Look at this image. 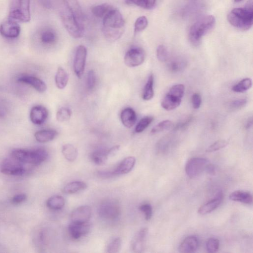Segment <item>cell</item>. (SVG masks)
<instances>
[{"label":"cell","instance_id":"obj_3","mask_svg":"<svg viewBox=\"0 0 253 253\" xmlns=\"http://www.w3.org/2000/svg\"><path fill=\"white\" fill-rule=\"evenodd\" d=\"M228 22L234 28L246 31L250 29L253 23L252 7L236 8L232 10L227 16Z\"/></svg>","mask_w":253,"mask_h":253},{"label":"cell","instance_id":"obj_20","mask_svg":"<svg viewBox=\"0 0 253 253\" xmlns=\"http://www.w3.org/2000/svg\"><path fill=\"white\" fill-rule=\"evenodd\" d=\"M199 245V241L196 236H190L186 238L179 247V251L183 253H190L196 252Z\"/></svg>","mask_w":253,"mask_h":253},{"label":"cell","instance_id":"obj_52","mask_svg":"<svg viewBox=\"0 0 253 253\" xmlns=\"http://www.w3.org/2000/svg\"><path fill=\"white\" fill-rule=\"evenodd\" d=\"M40 2L45 8L50 9L52 8V0H40Z\"/></svg>","mask_w":253,"mask_h":253},{"label":"cell","instance_id":"obj_22","mask_svg":"<svg viewBox=\"0 0 253 253\" xmlns=\"http://www.w3.org/2000/svg\"><path fill=\"white\" fill-rule=\"evenodd\" d=\"M120 119L125 127L131 128L135 124L137 118L135 111L132 108H127L122 111Z\"/></svg>","mask_w":253,"mask_h":253},{"label":"cell","instance_id":"obj_4","mask_svg":"<svg viewBox=\"0 0 253 253\" xmlns=\"http://www.w3.org/2000/svg\"><path fill=\"white\" fill-rule=\"evenodd\" d=\"M216 19L213 16H206L198 20L191 28L189 37L191 43L198 45L202 38L214 27Z\"/></svg>","mask_w":253,"mask_h":253},{"label":"cell","instance_id":"obj_14","mask_svg":"<svg viewBox=\"0 0 253 253\" xmlns=\"http://www.w3.org/2000/svg\"><path fill=\"white\" fill-rule=\"evenodd\" d=\"M92 210L89 206H82L78 207L72 212V222L83 223L88 222L92 216Z\"/></svg>","mask_w":253,"mask_h":253},{"label":"cell","instance_id":"obj_37","mask_svg":"<svg viewBox=\"0 0 253 253\" xmlns=\"http://www.w3.org/2000/svg\"><path fill=\"white\" fill-rule=\"evenodd\" d=\"M72 115L71 110L68 108L63 107L60 108L57 112L56 118L60 122H64L68 121Z\"/></svg>","mask_w":253,"mask_h":253},{"label":"cell","instance_id":"obj_8","mask_svg":"<svg viewBox=\"0 0 253 253\" xmlns=\"http://www.w3.org/2000/svg\"><path fill=\"white\" fill-rule=\"evenodd\" d=\"M209 164V160L206 158H193L190 159L186 165V173L189 178H195L206 170Z\"/></svg>","mask_w":253,"mask_h":253},{"label":"cell","instance_id":"obj_43","mask_svg":"<svg viewBox=\"0 0 253 253\" xmlns=\"http://www.w3.org/2000/svg\"><path fill=\"white\" fill-rule=\"evenodd\" d=\"M220 241L217 238H211L206 243V249L209 253H215L219 249Z\"/></svg>","mask_w":253,"mask_h":253},{"label":"cell","instance_id":"obj_50","mask_svg":"<svg viewBox=\"0 0 253 253\" xmlns=\"http://www.w3.org/2000/svg\"><path fill=\"white\" fill-rule=\"evenodd\" d=\"M192 102L193 108L196 110L199 109L202 104L201 96L198 93L194 94L192 96Z\"/></svg>","mask_w":253,"mask_h":253},{"label":"cell","instance_id":"obj_30","mask_svg":"<svg viewBox=\"0 0 253 253\" xmlns=\"http://www.w3.org/2000/svg\"><path fill=\"white\" fill-rule=\"evenodd\" d=\"M62 153L64 158L70 162L74 161L78 156L77 148L71 144H66L63 146Z\"/></svg>","mask_w":253,"mask_h":253},{"label":"cell","instance_id":"obj_24","mask_svg":"<svg viewBox=\"0 0 253 253\" xmlns=\"http://www.w3.org/2000/svg\"><path fill=\"white\" fill-rule=\"evenodd\" d=\"M229 199L233 201L239 202L246 204H251L253 197L250 193L242 191L234 192L229 197Z\"/></svg>","mask_w":253,"mask_h":253},{"label":"cell","instance_id":"obj_21","mask_svg":"<svg viewBox=\"0 0 253 253\" xmlns=\"http://www.w3.org/2000/svg\"><path fill=\"white\" fill-rule=\"evenodd\" d=\"M223 194L218 193L216 197L202 205L198 209V213L204 215L211 213L216 209L221 204L223 200Z\"/></svg>","mask_w":253,"mask_h":253},{"label":"cell","instance_id":"obj_42","mask_svg":"<svg viewBox=\"0 0 253 253\" xmlns=\"http://www.w3.org/2000/svg\"><path fill=\"white\" fill-rule=\"evenodd\" d=\"M148 21L144 16H141L138 18L135 23V33L141 32L144 30L148 26Z\"/></svg>","mask_w":253,"mask_h":253},{"label":"cell","instance_id":"obj_38","mask_svg":"<svg viewBox=\"0 0 253 253\" xmlns=\"http://www.w3.org/2000/svg\"><path fill=\"white\" fill-rule=\"evenodd\" d=\"M154 118L152 116H146L142 118L138 123L135 129L137 133L143 132L153 122Z\"/></svg>","mask_w":253,"mask_h":253},{"label":"cell","instance_id":"obj_48","mask_svg":"<svg viewBox=\"0 0 253 253\" xmlns=\"http://www.w3.org/2000/svg\"><path fill=\"white\" fill-rule=\"evenodd\" d=\"M246 99H239L230 102L229 104V108L232 111H237L244 108L247 104Z\"/></svg>","mask_w":253,"mask_h":253},{"label":"cell","instance_id":"obj_27","mask_svg":"<svg viewBox=\"0 0 253 253\" xmlns=\"http://www.w3.org/2000/svg\"><path fill=\"white\" fill-rule=\"evenodd\" d=\"M87 185L82 181H74L68 183L63 189V192L67 194H74L86 190Z\"/></svg>","mask_w":253,"mask_h":253},{"label":"cell","instance_id":"obj_15","mask_svg":"<svg viewBox=\"0 0 253 253\" xmlns=\"http://www.w3.org/2000/svg\"><path fill=\"white\" fill-rule=\"evenodd\" d=\"M148 229L146 227L141 228L134 237L131 244L132 249L135 253H142L145 248V245Z\"/></svg>","mask_w":253,"mask_h":253},{"label":"cell","instance_id":"obj_26","mask_svg":"<svg viewBox=\"0 0 253 253\" xmlns=\"http://www.w3.org/2000/svg\"><path fill=\"white\" fill-rule=\"evenodd\" d=\"M69 76L67 72L62 67L57 69L55 77L57 88L60 90L64 89L68 84Z\"/></svg>","mask_w":253,"mask_h":253},{"label":"cell","instance_id":"obj_17","mask_svg":"<svg viewBox=\"0 0 253 253\" xmlns=\"http://www.w3.org/2000/svg\"><path fill=\"white\" fill-rule=\"evenodd\" d=\"M18 81L20 82L28 84L40 93L45 92L47 89L46 84L43 81L34 76H23L20 77Z\"/></svg>","mask_w":253,"mask_h":253},{"label":"cell","instance_id":"obj_36","mask_svg":"<svg viewBox=\"0 0 253 253\" xmlns=\"http://www.w3.org/2000/svg\"><path fill=\"white\" fill-rule=\"evenodd\" d=\"M187 65V62L185 60L181 58H176L169 63L168 67L172 72H179L184 69Z\"/></svg>","mask_w":253,"mask_h":253},{"label":"cell","instance_id":"obj_2","mask_svg":"<svg viewBox=\"0 0 253 253\" xmlns=\"http://www.w3.org/2000/svg\"><path fill=\"white\" fill-rule=\"evenodd\" d=\"M125 31V21L120 12L113 9L103 18V32L110 42L120 39Z\"/></svg>","mask_w":253,"mask_h":253},{"label":"cell","instance_id":"obj_53","mask_svg":"<svg viewBox=\"0 0 253 253\" xmlns=\"http://www.w3.org/2000/svg\"><path fill=\"white\" fill-rule=\"evenodd\" d=\"M209 174L214 175L216 173V168L215 167L212 165L209 164L205 170Z\"/></svg>","mask_w":253,"mask_h":253},{"label":"cell","instance_id":"obj_7","mask_svg":"<svg viewBox=\"0 0 253 253\" xmlns=\"http://www.w3.org/2000/svg\"><path fill=\"white\" fill-rule=\"evenodd\" d=\"M100 217L106 220L114 221L119 218L121 208L119 202L115 199H107L100 204L99 209Z\"/></svg>","mask_w":253,"mask_h":253},{"label":"cell","instance_id":"obj_16","mask_svg":"<svg viewBox=\"0 0 253 253\" xmlns=\"http://www.w3.org/2000/svg\"><path fill=\"white\" fill-rule=\"evenodd\" d=\"M48 116V110L45 107L41 106L33 107L30 114L31 122L37 125H41L44 123Z\"/></svg>","mask_w":253,"mask_h":253},{"label":"cell","instance_id":"obj_19","mask_svg":"<svg viewBox=\"0 0 253 253\" xmlns=\"http://www.w3.org/2000/svg\"><path fill=\"white\" fill-rule=\"evenodd\" d=\"M37 34L40 42L45 45H53L57 39L56 31L50 28H43Z\"/></svg>","mask_w":253,"mask_h":253},{"label":"cell","instance_id":"obj_5","mask_svg":"<svg viewBox=\"0 0 253 253\" xmlns=\"http://www.w3.org/2000/svg\"><path fill=\"white\" fill-rule=\"evenodd\" d=\"M30 0H12L8 19L19 23H28L31 19Z\"/></svg>","mask_w":253,"mask_h":253},{"label":"cell","instance_id":"obj_25","mask_svg":"<svg viewBox=\"0 0 253 253\" xmlns=\"http://www.w3.org/2000/svg\"><path fill=\"white\" fill-rule=\"evenodd\" d=\"M57 134V132L54 130H42L35 134V138L39 142L45 143L54 140Z\"/></svg>","mask_w":253,"mask_h":253},{"label":"cell","instance_id":"obj_1","mask_svg":"<svg viewBox=\"0 0 253 253\" xmlns=\"http://www.w3.org/2000/svg\"><path fill=\"white\" fill-rule=\"evenodd\" d=\"M59 13L62 24L70 35L74 38L83 37V15L77 0H63Z\"/></svg>","mask_w":253,"mask_h":253},{"label":"cell","instance_id":"obj_13","mask_svg":"<svg viewBox=\"0 0 253 253\" xmlns=\"http://www.w3.org/2000/svg\"><path fill=\"white\" fill-rule=\"evenodd\" d=\"M91 229L92 224L88 222L83 223L72 222L68 227L69 232L74 239H79L82 236L87 234Z\"/></svg>","mask_w":253,"mask_h":253},{"label":"cell","instance_id":"obj_33","mask_svg":"<svg viewBox=\"0 0 253 253\" xmlns=\"http://www.w3.org/2000/svg\"><path fill=\"white\" fill-rule=\"evenodd\" d=\"M114 8L109 4H103L94 7L92 9V12L96 17L104 18Z\"/></svg>","mask_w":253,"mask_h":253},{"label":"cell","instance_id":"obj_23","mask_svg":"<svg viewBox=\"0 0 253 253\" xmlns=\"http://www.w3.org/2000/svg\"><path fill=\"white\" fill-rule=\"evenodd\" d=\"M48 157V153L43 148L31 150V156L29 164L38 166L45 161Z\"/></svg>","mask_w":253,"mask_h":253},{"label":"cell","instance_id":"obj_51","mask_svg":"<svg viewBox=\"0 0 253 253\" xmlns=\"http://www.w3.org/2000/svg\"><path fill=\"white\" fill-rule=\"evenodd\" d=\"M27 199V196L26 194H19L14 196L12 199V203L17 205L25 202Z\"/></svg>","mask_w":253,"mask_h":253},{"label":"cell","instance_id":"obj_45","mask_svg":"<svg viewBox=\"0 0 253 253\" xmlns=\"http://www.w3.org/2000/svg\"><path fill=\"white\" fill-rule=\"evenodd\" d=\"M168 51L164 45H160L157 49V57L158 60L161 62H165L169 59Z\"/></svg>","mask_w":253,"mask_h":253},{"label":"cell","instance_id":"obj_31","mask_svg":"<svg viewBox=\"0 0 253 253\" xmlns=\"http://www.w3.org/2000/svg\"><path fill=\"white\" fill-rule=\"evenodd\" d=\"M91 157L96 164L102 165L107 162L110 154L108 150H98L94 152Z\"/></svg>","mask_w":253,"mask_h":253},{"label":"cell","instance_id":"obj_34","mask_svg":"<svg viewBox=\"0 0 253 253\" xmlns=\"http://www.w3.org/2000/svg\"><path fill=\"white\" fill-rule=\"evenodd\" d=\"M252 86V81L250 78H245L236 84L232 88V90L236 93H244L249 90Z\"/></svg>","mask_w":253,"mask_h":253},{"label":"cell","instance_id":"obj_41","mask_svg":"<svg viewBox=\"0 0 253 253\" xmlns=\"http://www.w3.org/2000/svg\"><path fill=\"white\" fill-rule=\"evenodd\" d=\"M122 240L120 238H116L112 241L108 245L107 252L110 253H119L121 250Z\"/></svg>","mask_w":253,"mask_h":253},{"label":"cell","instance_id":"obj_18","mask_svg":"<svg viewBox=\"0 0 253 253\" xmlns=\"http://www.w3.org/2000/svg\"><path fill=\"white\" fill-rule=\"evenodd\" d=\"M136 162L135 157L133 156L125 158L119 164L114 171L112 172V176L124 175L130 172L134 168Z\"/></svg>","mask_w":253,"mask_h":253},{"label":"cell","instance_id":"obj_46","mask_svg":"<svg viewBox=\"0 0 253 253\" xmlns=\"http://www.w3.org/2000/svg\"><path fill=\"white\" fill-rule=\"evenodd\" d=\"M96 84V74L94 70H91L87 75V86L89 90L94 89Z\"/></svg>","mask_w":253,"mask_h":253},{"label":"cell","instance_id":"obj_12","mask_svg":"<svg viewBox=\"0 0 253 253\" xmlns=\"http://www.w3.org/2000/svg\"><path fill=\"white\" fill-rule=\"evenodd\" d=\"M20 33V26L16 22L8 19L0 26V33L6 38H17Z\"/></svg>","mask_w":253,"mask_h":253},{"label":"cell","instance_id":"obj_39","mask_svg":"<svg viewBox=\"0 0 253 253\" xmlns=\"http://www.w3.org/2000/svg\"><path fill=\"white\" fill-rule=\"evenodd\" d=\"M136 5L145 9H152L155 5L156 0H129Z\"/></svg>","mask_w":253,"mask_h":253},{"label":"cell","instance_id":"obj_54","mask_svg":"<svg viewBox=\"0 0 253 253\" xmlns=\"http://www.w3.org/2000/svg\"><path fill=\"white\" fill-rule=\"evenodd\" d=\"M252 124H253V119H252V118L251 117L249 119V120H248V121L247 122V124L246 125V128L247 129H250L252 126Z\"/></svg>","mask_w":253,"mask_h":253},{"label":"cell","instance_id":"obj_44","mask_svg":"<svg viewBox=\"0 0 253 253\" xmlns=\"http://www.w3.org/2000/svg\"><path fill=\"white\" fill-rule=\"evenodd\" d=\"M228 144V142L225 140H219L211 145L206 151L209 153L215 152L226 147Z\"/></svg>","mask_w":253,"mask_h":253},{"label":"cell","instance_id":"obj_28","mask_svg":"<svg viewBox=\"0 0 253 253\" xmlns=\"http://www.w3.org/2000/svg\"><path fill=\"white\" fill-rule=\"evenodd\" d=\"M173 143L172 136H166L162 138L156 145L157 152L161 154L166 153L171 148Z\"/></svg>","mask_w":253,"mask_h":253},{"label":"cell","instance_id":"obj_11","mask_svg":"<svg viewBox=\"0 0 253 253\" xmlns=\"http://www.w3.org/2000/svg\"><path fill=\"white\" fill-rule=\"evenodd\" d=\"M145 56V52L142 48H133L126 54L124 57V62L128 67H137L144 62Z\"/></svg>","mask_w":253,"mask_h":253},{"label":"cell","instance_id":"obj_55","mask_svg":"<svg viewBox=\"0 0 253 253\" xmlns=\"http://www.w3.org/2000/svg\"><path fill=\"white\" fill-rule=\"evenodd\" d=\"M243 1V0H234V1L236 3H239Z\"/></svg>","mask_w":253,"mask_h":253},{"label":"cell","instance_id":"obj_47","mask_svg":"<svg viewBox=\"0 0 253 253\" xmlns=\"http://www.w3.org/2000/svg\"><path fill=\"white\" fill-rule=\"evenodd\" d=\"M140 210L144 214L146 221H149L152 216V208L149 203H145L140 206Z\"/></svg>","mask_w":253,"mask_h":253},{"label":"cell","instance_id":"obj_9","mask_svg":"<svg viewBox=\"0 0 253 253\" xmlns=\"http://www.w3.org/2000/svg\"><path fill=\"white\" fill-rule=\"evenodd\" d=\"M0 171L3 174L14 176H22L26 171L22 163L13 158L4 160L0 166Z\"/></svg>","mask_w":253,"mask_h":253},{"label":"cell","instance_id":"obj_6","mask_svg":"<svg viewBox=\"0 0 253 253\" xmlns=\"http://www.w3.org/2000/svg\"><path fill=\"white\" fill-rule=\"evenodd\" d=\"M185 92V87L183 84H177L172 86L163 98L161 106L167 111H173L181 104Z\"/></svg>","mask_w":253,"mask_h":253},{"label":"cell","instance_id":"obj_40","mask_svg":"<svg viewBox=\"0 0 253 253\" xmlns=\"http://www.w3.org/2000/svg\"><path fill=\"white\" fill-rule=\"evenodd\" d=\"M173 125L172 122L168 120H164L156 125L151 131V133L155 134L171 128Z\"/></svg>","mask_w":253,"mask_h":253},{"label":"cell","instance_id":"obj_35","mask_svg":"<svg viewBox=\"0 0 253 253\" xmlns=\"http://www.w3.org/2000/svg\"><path fill=\"white\" fill-rule=\"evenodd\" d=\"M202 5L197 3H192L186 6L183 11V15L185 17H193L202 10Z\"/></svg>","mask_w":253,"mask_h":253},{"label":"cell","instance_id":"obj_29","mask_svg":"<svg viewBox=\"0 0 253 253\" xmlns=\"http://www.w3.org/2000/svg\"><path fill=\"white\" fill-rule=\"evenodd\" d=\"M154 86V76L151 74L147 80L144 88L142 99L144 101H150L154 97V92L153 89Z\"/></svg>","mask_w":253,"mask_h":253},{"label":"cell","instance_id":"obj_49","mask_svg":"<svg viewBox=\"0 0 253 253\" xmlns=\"http://www.w3.org/2000/svg\"><path fill=\"white\" fill-rule=\"evenodd\" d=\"M193 119V117L192 116H188L186 119H184L183 121L179 123L175 126L174 129V131L178 130H183L186 129L192 122Z\"/></svg>","mask_w":253,"mask_h":253},{"label":"cell","instance_id":"obj_10","mask_svg":"<svg viewBox=\"0 0 253 253\" xmlns=\"http://www.w3.org/2000/svg\"><path fill=\"white\" fill-rule=\"evenodd\" d=\"M87 49L83 45L79 46L76 51L73 67L76 76L81 79L85 70L87 56Z\"/></svg>","mask_w":253,"mask_h":253},{"label":"cell","instance_id":"obj_32","mask_svg":"<svg viewBox=\"0 0 253 253\" xmlns=\"http://www.w3.org/2000/svg\"><path fill=\"white\" fill-rule=\"evenodd\" d=\"M65 205L64 198L60 196H54L50 197L47 201V207L52 210L61 209Z\"/></svg>","mask_w":253,"mask_h":253}]
</instances>
